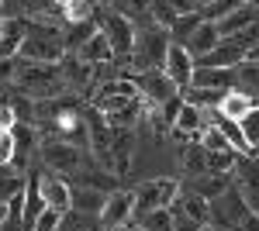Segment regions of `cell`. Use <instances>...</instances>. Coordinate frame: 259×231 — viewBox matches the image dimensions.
<instances>
[{
	"label": "cell",
	"instance_id": "obj_1",
	"mask_svg": "<svg viewBox=\"0 0 259 231\" xmlns=\"http://www.w3.org/2000/svg\"><path fill=\"white\" fill-rule=\"evenodd\" d=\"M18 90L31 100H56L66 90V79H62V69L56 62H28V59H18Z\"/></svg>",
	"mask_w": 259,
	"mask_h": 231
},
{
	"label": "cell",
	"instance_id": "obj_2",
	"mask_svg": "<svg viewBox=\"0 0 259 231\" xmlns=\"http://www.w3.org/2000/svg\"><path fill=\"white\" fill-rule=\"evenodd\" d=\"M62 52H66V41H62L59 24L35 21L31 28H24V41H21L18 59H28V62H62Z\"/></svg>",
	"mask_w": 259,
	"mask_h": 231
},
{
	"label": "cell",
	"instance_id": "obj_3",
	"mask_svg": "<svg viewBox=\"0 0 259 231\" xmlns=\"http://www.w3.org/2000/svg\"><path fill=\"white\" fill-rule=\"evenodd\" d=\"M166 49H169V31L162 28H145V31H135V49H132V69L135 73H149V69H162V59H166Z\"/></svg>",
	"mask_w": 259,
	"mask_h": 231
},
{
	"label": "cell",
	"instance_id": "obj_4",
	"mask_svg": "<svg viewBox=\"0 0 259 231\" xmlns=\"http://www.w3.org/2000/svg\"><path fill=\"white\" fill-rule=\"evenodd\" d=\"M249 214H256V211L242 200V193L235 190V183H232L221 197H214V200L207 204V224L218 228V231H239V224Z\"/></svg>",
	"mask_w": 259,
	"mask_h": 231
},
{
	"label": "cell",
	"instance_id": "obj_5",
	"mask_svg": "<svg viewBox=\"0 0 259 231\" xmlns=\"http://www.w3.org/2000/svg\"><path fill=\"white\" fill-rule=\"evenodd\" d=\"M132 197H135V217H142V214L149 211H159V207H169V204H177L180 197V183L177 179H145L142 187H135L132 190Z\"/></svg>",
	"mask_w": 259,
	"mask_h": 231
},
{
	"label": "cell",
	"instance_id": "obj_6",
	"mask_svg": "<svg viewBox=\"0 0 259 231\" xmlns=\"http://www.w3.org/2000/svg\"><path fill=\"white\" fill-rule=\"evenodd\" d=\"M132 221H135V197H132V190L107 193V200H104V207L97 214L100 231H121V228H128Z\"/></svg>",
	"mask_w": 259,
	"mask_h": 231
},
{
	"label": "cell",
	"instance_id": "obj_7",
	"mask_svg": "<svg viewBox=\"0 0 259 231\" xmlns=\"http://www.w3.org/2000/svg\"><path fill=\"white\" fill-rule=\"evenodd\" d=\"M41 162H45V169L56 176H66V173H76L80 169V149L76 145H69L66 138H45L41 142Z\"/></svg>",
	"mask_w": 259,
	"mask_h": 231
},
{
	"label": "cell",
	"instance_id": "obj_8",
	"mask_svg": "<svg viewBox=\"0 0 259 231\" xmlns=\"http://www.w3.org/2000/svg\"><path fill=\"white\" fill-rule=\"evenodd\" d=\"M104 38L111 41V52L114 59H132V49H135V24L124 14H104V24H100Z\"/></svg>",
	"mask_w": 259,
	"mask_h": 231
},
{
	"label": "cell",
	"instance_id": "obj_9",
	"mask_svg": "<svg viewBox=\"0 0 259 231\" xmlns=\"http://www.w3.org/2000/svg\"><path fill=\"white\" fill-rule=\"evenodd\" d=\"M235 190L242 193V200L259 214V159L252 155H235Z\"/></svg>",
	"mask_w": 259,
	"mask_h": 231
},
{
	"label": "cell",
	"instance_id": "obj_10",
	"mask_svg": "<svg viewBox=\"0 0 259 231\" xmlns=\"http://www.w3.org/2000/svg\"><path fill=\"white\" fill-rule=\"evenodd\" d=\"M194 69H197V62L194 56L180 45V41H169V49H166V59H162V73L173 79V86L177 90H187L190 86V76H194Z\"/></svg>",
	"mask_w": 259,
	"mask_h": 231
},
{
	"label": "cell",
	"instance_id": "obj_11",
	"mask_svg": "<svg viewBox=\"0 0 259 231\" xmlns=\"http://www.w3.org/2000/svg\"><path fill=\"white\" fill-rule=\"evenodd\" d=\"M135 86H139V94H142V100H145V107H159V104H166L169 97H177V94H180L177 86H173V79L166 76L162 69L139 73Z\"/></svg>",
	"mask_w": 259,
	"mask_h": 231
},
{
	"label": "cell",
	"instance_id": "obj_12",
	"mask_svg": "<svg viewBox=\"0 0 259 231\" xmlns=\"http://www.w3.org/2000/svg\"><path fill=\"white\" fill-rule=\"evenodd\" d=\"M107 155H111V173L124 176L128 169H132V159H135V131H132V128H121V131L111 128Z\"/></svg>",
	"mask_w": 259,
	"mask_h": 231
},
{
	"label": "cell",
	"instance_id": "obj_13",
	"mask_svg": "<svg viewBox=\"0 0 259 231\" xmlns=\"http://www.w3.org/2000/svg\"><path fill=\"white\" fill-rule=\"evenodd\" d=\"M38 190H41V200H45V207H52V211L66 214L73 207V190H69V183L56 173H41L38 176Z\"/></svg>",
	"mask_w": 259,
	"mask_h": 231
},
{
	"label": "cell",
	"instance_id": "obj_14",
	"mask_svg": "<svg viewBox=\"0 0 259 231\" xmlns=\"http://www.w3.org/2000/svg\"><path fill=\"white\" fill-rule=\"evenodd\" d=\"M249 56V49L245 45H239L235 38H221L207 56L200 59V66H214V69H235L242 59Z\"/></svg>",
	"mask_w": 259,
	"mask_h": 231
},
{
	"label": "cell",
	"instance_id": "obj_15",
	"mask_svg": "<svg viewBox=\"0 0 259 231\" xmlns=\"http://www.w3.org/2000/svg\"><path fill=\"white\" fill-rule=\"evenodd\" d=\"M190 86H200V90H214V94L235 90V69H214V66H197V69H194V76H190Z\"/></svg>",
	"mask_w": 259,
	"mask_h": 231
},
{
	"label": "cell",
	"instance_id": "obj_16",
	"mask_svg": "<svg viewBox=\"0 0 259 231\" xmlns=\"http://www.w3.org/2000/svg\"><path fill=\"white\" fill-rule=\"evenodd\" d=\"M218 41H221L218 28H214L211 21H200L197 28H194V31L187 35V41H183V49H187V52L194 56V62H200V59L207 56V52H211V49H214Z\"/></svg>",
	"mask_w": 259,
	"mask_h": 231
},
{
	"label": "cell",
	"instance_id": "obj_17",
	"mask_svg": "<svg viewBox=\"0 0 259 231\" xmlns=\"http://www.w3.org/2000/svg\"><path fill=\"white\" fill-rule=\"evenodd\" d=\"M76 59H83L87 66H100V62H111V59H114V52H111V41L104 38V31H100V28L90 35V38L80 41Z\"/></svg>",
	"mask_w": 259,
	"mask_h": 231
},
{
	"label": "cell",
	"instance_id": "obj_18",
	"mask_svg": "<svg viewBox=\"0 0 259 231\" xmlns=\"http://www.w3.org/2000/svg\"><path fill=\"white\" fill-rule=\"evenodd\" d=\"M41 211H45V200H41V190H38V176H28L24 179V197H21V224L31 231V224Z\"/></svg>",
	"mask_w": 259,
	"mask_h": 231
},
{
	"label": "cell",
	"instance_id": "obj_19",
	"mask_svg": "<svg viewBox=\"0 0 259 231\" xmlns=\"http://www.w3.org/2000/svg\"><path fill=\"white\" fill-rule=\"evenodd\" d=\"M256 18H259L256 7H249V4H239V7H235V11H228V14H225V18L214 24V28H218L221 38H232V35L245 31V28H249V24H252Z\"/></svg>",
	"mask_w": 259,
	"mask_h": 231
},
{
	"label": "cell",
	"instance_id": "obj_20",
	"mask_svg": "<svg viewBox=\"0 0 259 231\" xmlns=\"http://www.w3.org/2000/svg\"><path fill=\"white\" fill-rule=\"evenodd\" d=\"M252 107H256V104H252V97H249V94H242V90H225L214 111H218L221 117H228V121H242Z\"/></svg>",
	"mask_w": 259,
	"mask_h": 231
},
{
	"label": "cell",
	"instance_id": "obj_21",
	"mask_svg": "<svg viewBox=\"0 0 259 231\" xmlns=\"http://www.w3.org/2000/svg\"><path fill=\"white\" fill-rule=\"evenodd\" d=\"M228 187H232V173H204V176H194L190 193H197V197H204V200L211 204V200L221 197Z\"/></svg>",
	"mask_w": 259,
	"mask_h": 231
},
{
	"label": "cell",
	"instance_id": "obj_22",
	"mask_svg": "<svg viewBox=\"0 0 259 231\" xmlns=\"http://www.w3.org/2000/svg\"><path fill=\"white\" fill-rule=\"evenodd\" d=\"M235 90L252 97V104L259 107V59H242L235 66Z\"/></svg>",
	"mask_w": 259,
	"mask_h": 231
},
{
	"label": "cell",
	"instance_id": "obj_23",
	"mask_svg": "<svg viewBox=\"0 0 259 231\" xmlns=\"http://www.w3.org/2000/svg\"><path fill=\"white\" fill-rule=\"evenodd\" d=\"M62 79H66V86L69 90H76V94H83L90 83H94V66H87L83 59H66L62 62Z\"/></svg>",
	"mask_w": 259,
	"mask_h": 231
},
{
	"label": "cell",
	"instance_id": "obj_24",
	"mask_svg": "<svg viewBox=\"0 0 259 231\" xmlns=\"http://www.w3.org/2000/svg\"><path fill=\"white\" fill-rule=\"evenodd\" d=\"M200 128H204V111L183 100V104H180L177 121H173V131H180V135H187V138H197Z\"/></svg>",
	"mask_w": 259,
	"mask_h": 231
},
{
	"label": "cell",
	"instance_id": "obj_25",
	"mask_svg": "<svg viewBox=\"0 0 259 231\" xmlns=\"http://www.w3.org/2000/svg\"><path fill=\"white\" fill-rule=\"evenodd\" d=\"M31 145H35V131H31V124H14V159H11L14 169H24V166H28V159H31Z\"/></svg>",
	"mask_w": 259,
	"mask_h": 231
},
{
	"label": "cell",
	"instance_id": "obj_26",
	"mask_svg": "<svg viewBox=\"0 0 259 231\" xmlns=\"http://www.w3.org/2000/svg\"><path fill=\"white\" fill-rule=\"evenodd\" d=\"M104 200H107V193L90 190V187H80V190H73V207H69V211L97 217V214H100V207H104Z\"/></svg>",
	"mask_w": 259,
	"mask_h": 231
},
{
	"label": "cell",
	"instance_id": "obj_27",
	"mask_svg": "<svg viewBox=\"0 0 259 231\" xmlns=\"http://www.w3.org/2000/svg\"><path fill=\"white\" fill-rule=\"evenodd\" d=\"M177 207H180L183 217H190V221H197V224H207V200H204V197H197V193H183Z\"/></svg>",
	"mask_w": 259,
	"mask_h": 231
},
{
	"label": "cell",
	"instance_id": "obj_28",
	"mask_svg": "<svg viewBox=\"0 0 259 231\" xmlns=\"http://www.w3.org/2000/svg\"><path fill=\"white\" fill-rule=\"evenodd\" d=\"M142 231H173V207H159V211H149L135 217Z\"/></svg>",
	"mask_w": 259,
	"mask_h": 231
},
{
	"label": "cell",
	"instance_id": "obj_29",
	"mask_svg": "<svg viewBox=\"0 0 259 231\" xmlns=\"http://www.w3.org/2000/svg\"><path fill=\"white\" fill-rule=\"evenodd\" d=\"M183 173L187 176H204L207 173V152L200 149V142L183 149Z\"/></svg>",
	"mask_w": 259,
	"mask_h": 231
},
{
	"label": "cell",
	"instance_id": "obj_30",
	"mask_svg": "<svg viewBox=\"0 0 259 231\" xmlns=\"http://www.w3.org/2000/svg\"><path fill=\"white\" fill-rule=\"evenodd\" d=\"M21 41H24V28L11 21L7 35L0 38V59H18V52H21Z\"/></svg>",
	"mask_w": 259,
	"mask_h": 231
},
{
	"label": "cell",
	"instance_id": "obj_31",
	"mask_svg": "<svg viewBox=\"0 0 259 231\" xmlns=\"http://www.w3.org/2000/svg\"><path fill=\"white\" fill-rule=\"evenodd\" d=\"M149 14H152V24L162 28V31H173V24H177V11L166 4V0H152V7H149Z\"/></svg>",
	"mask_w": 259,
	"mask_h": 231
},
{
	"label": "cell",
	"instance_id": "obj_32",
	"mask_svg": "<svg viewBox=\"0 0 259 231\" xmlns=\"http://www.w3.org/2000/svg\"><path fill=\"white\" fill-rule=\"evenodd\" d=\"M59 231H100V224H97V217H90V214L66 211V214H62Z\"/></svg>",
	"mask_w": 259,
	"mask_h": 231
},
{
	"label": "cell",
	"instance_id": "obj_33",
	"mask_svg": "<svg viewBox=\"0 0 259 231\" xmlns=\"http://www.w3.org/2000/svg\"><path fill=\"white\" fill-rule=\"evenodd\" d=\"M94 18V7H90V0H69L66 7H62V21L66 24H83V21Z\"/></svg>",
	"mask_w": 259,
	"mask_h": 231
},
{
	"label": "cell",
	"instance_id": "obj_34",
	"mask_svg": "<svg viewBox=\"0 0 259 231\" xmlns=\"http://www.w3.org/2000/svg\"><path fill=\"white\" fill-rule=\"evenodd\" d=\"M239 128H242V135H245V142H249V149L256 152V145H259V107H252L249 114L242 117Z\"/></svg>",
	"mask_w": 259,
	"mask_h": 231
},
{
	"label": "cell",
	"instance_id": "obj_35",
	"mask_svg": "<svg viewBox=\"0 0 259 231\" xmlns=\"http://www.w3.org/2000/svg\"><path fill=\"white\" fill-rule=\"evenodd\" d=\"M235 169V152L225 149V152H207V173H232Z\"/></svg>",
	"mask_w": 259,
	"mask_h": 231
},
{
	"label": "cell",
	"instance_id": "obj_36",
	"mask_svg": "<svg viewBox=\"0 0 259 231\" xmlns=\"http://www.w3.org/2000/svg\"><path fill=\"white\" fill-rule=\"evenodd\" d=\"M235 7H239L235 0H207V4H204V21H211V24H218V21L225 18L228 11H235Z\"/></svg>",
	"mask_w": 259,
	"mask_h": 231
},
{
	"label": "cell",
	"instance_id": "obj_37",
	"mask_svg": "<svg viewBox=\"0 0 259 231\" xmlns=\"http://www.w3.org/2000/svg\"><path fill=\"white\" fill-rule=\"evenodd\" d=\"M59 224H62V214H59V211H52V207H45V211L35 217L31 231H59Z\"/></svg>",
	"mask_w": 259,
	"mask_h": 231
},
{
	"label": "cell",
	"instance_id": "obj_38",
	"mask_svg": "<svg viewBox=\"0 0 259 231\" xmlns=\"http://www.w3.org/2000/svg\"><path fill=\"white\" fill-rule=\"evenodd\" d=\"M197 24H200V14H183V18H177V24H173V31H169V35H173V38H180V45H183V41H187V35H190Z\"/></svg>",
	"mask_w": 259,
	"mask_h": 231
},
{
	"label": "cell",
	"instance_id": "obj_39",
	"mask_svg": "<svg viewBox=\"0 0 259 231\" xmlns=\"http://www.w3.org/2000/svg\"><path fill=\"white\" fill-rule=\"evenodd\" d=\"M14 76H18V59H0V90L14 86Z\"/></svg>",
	"mask_w": 259,
	"mask_h": 231
},
{
	"label": "cell",
	"instance_id": "obj_40",
	"mask_svg": "<svg viewBox=\"0 0 259 231\" xmlns=\"http://www.w3.org/2000/svg\"><path fill=\"white\" fill-rule=\"evenodd\" d=\"M14 159V131H0V166H11Z\"/></svg>",
	"mask_w": 259,
	"mask_h": 231
},
{
	"label": "cell",
	"instance_id": "obj_41",
	"mask_svg": "<svg viewBox=\"0 0 259 231\" xmlns=\"http://www.w3.org/2000/svg\"><path fill=\"white\" fill-rule=\"evenodd\" d=\"M14 124H18L14 107H11L7 100H0V131H14Z\"/></svg>",
	"mask_w": 259,
	"mask_h": 231
},
{
	"label": "cell",
	"instance_id": "obj_42",
	"mask_svg": "<svg viewBox=\"0 0 259 231\" xmlns=\"http://www.w3.org/2000/svg\"><path fill=\"white\" fill-rule=\"evenodd\" d=\"M121 7H124L128 14H149V7H152V0H124ZM128 14H124V18H128Z\"/></svg>",
	"mask_w": 259,
	"mask_h": 231
},
{
	"label": "cell",
	"instance_id": "obj_43",
	"mask_svg": "<svg viewBox=\"0 0 259 231\" xmlns=\"http://www.w3.org/2000/svg\"><path fill=\"white\" fill-rule=\"evenodd\" d=\"M166 4L177 11L180 18H183V14H197V4H194V0H166Z\"/></svg>",
	"mask_w": 259,
	"mask_h": 231
},
{
	"label": "cell",
	"instance_id": "obj_44",
	"mask_svg": "<svg viewBox=\"0 0 259 231\" xmlns=\"http://www.w3.org/2000/svg\"><path fill=\"white\" fill-rule=\"evenodd\" d=\"M7 221H11V207H7V204H0V228H4Z\"/></svg>",
	"mask_w": 259,
	"mask_h": 231
},
{
	"label": "cell",
	"instance_id": "obj_45",
	"mask_svg": "<svg viewBox=\"0 0 259 231\" xmlns=\"http://www.w3.org/2000/svg\"><path fill=\"white\" fill-rule=\"evenodd\" d=\"M7 28H11V21H7V18H0V38L7 35Z\"/></svg>",
	"mask_w": 259,
	"mask_h": 231
},
{
	"label": "cell",
	"instance_id": "obj_46",
	"mask_svg": "<svg viewBox=\"0 0 259 231\" xmlns=\"http://www.w3.org/2000/svg\"><path fill=\"white\" fill-rule=\"evenodd\" d=\"M245 59H259V45H252V49H249V56Z\"/></svg>",
	"mask_w": 259,
	"mask_h": 231
},
{
	"label": "cell",
	"instance_id": "obj_47",
	"mask_svg": "<svg viewBox=\"0 0 259 231\" xmlns=\"http://www.w3.org/2000/svg\"><path fill=\"white\" fill-rule=\"evenodd\" d=\"M197 231H218V228H211V224H200V228Z\"/></svg>",
	"mask_w": 259,
	"mask_h": 231
},
{
	"label": "cell",
	"instance_id": "obj_48",
	"mask_svg": "<svg viewBox=\"0 0 259 231\" xmlns=\"http://www.w3.org/2000/svg\"><path fill=\"white\" fill-rule=\"evenodd\" d=\"M52 4H56V7H66V4H69V0H52Z\"/></svg>",
	"mask_w": 259,
	"mask_h": 231
},
{
	"label": "cell",
	"instance_id": "obj_49",
	"mask_svg": "<svg viewBox=\"0 0 259 231\" xmlns=\"http://www.w3.org/2000/svg\"><path fill=\"white\" fill-rule=\"evenodd\" d=\"M252 7H256V14H259V0H252Z\"/></svg>",
	"mask_w": 259,
	"mask_h": 231
},
{
	"label": "cell",
	"instance_id": "obj_50",
	"mask_svg": "<svg viewBox=\"0 0 259 231\" xmlns=\"http://www.w3.org/2000/svg\"><path fill=\"white\" fill-rule=\"evenodd\" d=\"M194 4H207V0H194Z\"/></svg>",
	"mask_w": 259,
	"mask_h": 231
},
{
	"label": "cell",
	"instance_id": "obj_51",
	"mask_svg": "<svg viewBox=\"0 0 259 231\" xmlns=\"http://www.w3.org/2000/svg\"><path fill=\"white\" fill-rule=\"evenodd\" d=\"M0 4H4V0H0Z\"/></svg>",
	"mask_w": 259,
	"mask_h": 231
}]
</instances>
